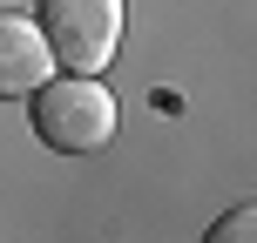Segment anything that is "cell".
Returning a JSON list of instances; mask_svg holds the SVG:
<instances>
[{
    "instance_id": "cell-3",
    "label": "cell",
    "mask_w": 257,
    "mask_h": 243,
    "mask_svg": "<svg viewBox=\"0 0 257 243\" xmlns=\"http://www.w3.org/2000/svg\"><path fill=\"white\" fill-rule=\"evenodd\" d=\"M54 75V54L27 14H0V102L7 95H34Z\"/></svg>"
},
{
    "instance_id": "cell-4",
    "label": "cell",
    "mask_w": 257,
    "mask_h": 243,
    "mask_svg": "<svg viewBox=\"0 0 257 243\" xmlns=\"http://www.w3.org/2000/svg\"><path fill=\"white\" fill-rule=\"evenodd\" d=\"M203 243H257V209H250V203H237L230 216L210 223V236H203Z\"/></svg>"
},
{
    "instance_id": "cell-1",
    "label": "cell",
    "mask_w": 257,
    "mask_h": 243,
    "mask_svg": "<svg viewBox=\"0 0 257 243\" xmlns=\"http://www.w3.org/2000/svg\"><path fill=\"white\" fill-rule=\"evenodd\" d=\"M27 102H34V135L48 149H61V155L108 149V135H115V95L95 75H68V81L48 75Z\"/></svg>"
},
{
    "instance_id": "cell-2",
    "label": "cell",
    "mask_w": 257,
    "mask_h": 243,
    "mask_svg": "<svg viewBox=\"0 0 257 243\" xmlns=\"http://www.w3.org/2000/svg\"><path fill=\"white\" fill-rule=\"evenodd\" d=\"M34 27L68 75H95L122 48V0H41Z\"/></svg>"
}]
</instances>
